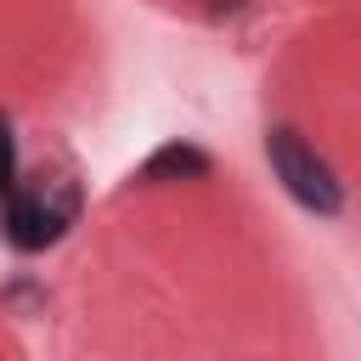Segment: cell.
Masks as SVG:
<instances>
[{
	"label": "cell",
	"instance_id": "cell-3",
	"mask_svg": "<svg viewBox=\"0 0 361 361\" xmlns=\"http://www.w3.org/2000/svg\"><path fill=\"white\" fill-rule=\"evenodd\" d=\"M209 152L203 147H192V141H164L141 169H135V180L141 186H158V180H209Z\"/></svg>",
	"mask_w": 361,
	"mask_h": 361
},
{
	"label": "cell",
	"instance_id": "cell-2",
	"mask_svg": "<svg viewBox=\"0 0 361 361\" xmlns=\"http://www.w3.org/2000/svg\"><path fill=\"white\" fill-rule=\"evenodd\" d=\"M68 220H73V192H68V197H51V186H39V180H23V186L11 192V203H6V214H0L6 243L23 248V254L51 248Z\"/></svg>",
	"mask_w": 361,
	"mask_h": 361
},
{
	"label": "cell",
	"instance_id": "cell-1",
	"mask_svg": "<svg viewBox=\"0 0 361 361\" xmlns=\"http://www.w3.org/2000/svg\"><path fill=\"white\" fill-rule=\"evenodd\" d=\"M265 158H271L282 192H288L293 203H305L310 214H338V209H344V186H338V175L299 141V130L276 124V130L265 135Z\"/></svg>",
	"mask_w": 361,
	"mask_h": 361
},
{
	"label": "cell",
	"instance_id": "cell-4",
	"mask_svg": "<svg viewBox=\"0 0 361 361\" xmlns=\"http://www.w3.org/2000/svg\"><path fill=\"white\" fill-rule=\"evenodd\" d=\"M17 186H23V180H17V141H11V130H6V118H0V214H6V203H11Z\"/></svg>",
	"mask_w": 361,
	"mask_h": 361
}]
</instances>
